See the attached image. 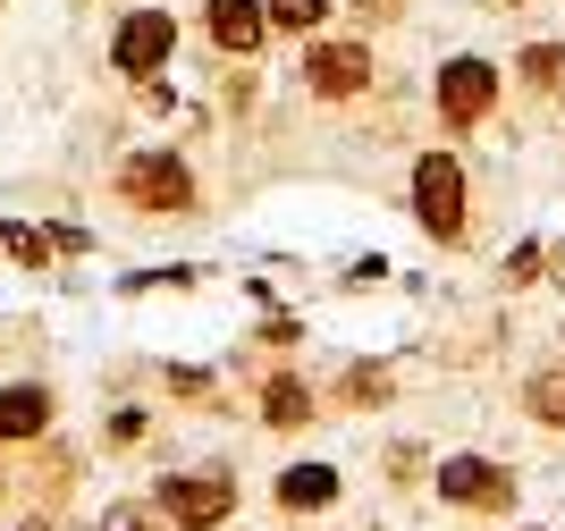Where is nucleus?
<instances>
[{"label": "nucleus", "mask_w": 565, "mask_h": 531, "mask_svg": "<svg viewBox=\"0 0 565 531\" xmlns=\"http://www.w3.org/2000/svg\"><path fill=\"white\" fill-rule=\"evenodd\" d=\"M51 431V389L18 380V389H0V439H43Z\"/></svg>", "instance_id": "9"}, {"label": "nucleus", "mask_w": 565, "mask_h": 531, "mask_svg": "<svg viewBox=\"0 0 565 531\" xmlns=\"http://www.w3.org/2000/svg\"><path fill=\"white\" fill-rule=\"evenodd\" d=\"M161 514L178 531H212L220 514H236V489L220 472H194V481H161Z\"/></svg>", "instance_id": "6"}, {"label": "nucleus", "mask_w": 565, "mask_h": 531, "mask_svg": "<svg viewBox=\"0 0 565 531\" xmlns=\"http://www.w3.org/2000/svg\"><path fill=\"white\" fill-rule=\"evenodd\" d=\"M0 9H9V0H0Z\"/></svg>", "instance_id": "16"}, {"label": "nucleus", "mask_w": 565, "mask_h": 531, "mask_svg": "<svg viewBox=\"0 0 565 531\" xmlns=\"http://www.w3.org/2000/svg\"><path fill=\"white\" fill-rule=\"evenodd\" d=\"M262 414H270V422L287 431V422H305V414H312V396L296 389V380H270V396H262Z\"/></svg>", "instance_id": "13"}, {"label": "nucleus", "mask_w": 565, "mask_h": 531, "mask_svg": "<svg viewBox=\"0 0 565 531\" xmlns=\"http://www.w3.org/2000/svg\"><path fill=\"white\" fill-rule=\"evenodd\" d=\"M203 25H212V43L236 51V60H254L270 18H262V0H203Z\"/></svg>", "instance_id": "8"}, {"label": "nucleus", "mask_w": 565, "mask_h": 531, "mask_svg": "<svg viewBox=\"0 0 565 531\" xmlns=\"http://www.w3.org/2000/svg\"><path fill=\"white\" fill-rule=\"evenodd\" d=\"M439 110H448V127H481L498 110V68L490 60H448L439 68Z\"/></svg>", "instance_id": "4"}, {"label": "nucleus", "mask_w": 565, "mask_h": 531, "mask_svg": "<svg viewBox=\"0 0 565 531\" xmlns=\"http://www.w3.org/2000/svg\"><path fill=\"white\" fill-rule=\"evenodd\" d=\"M279 498H287V507H330V498H338V472H321V464H296V472L279 481Z\"/></svg>", "instance_id": "10"}, {"label": "nucleus", "mask_w": 565, "mask_h": 531, "mask_svg": "<svg viewBox=\"0 0 565 531\" xmlns=\"http://www.w3.org/2000/svg\"><path fill=\"white\" fill-rule=\"evenodd\" d=\"M118 203H136V211H186L194 203V178L178 152H136V161L118 169Z\"/></svg>", "instance_id": "3"}, {"label": "nucleus", "mask_w": 565, "mask_h": 531, "mask_svg": "<svg viewBox=\"0 0 565 531\" xmlns=\"http://www.w3.org/2000/svg\"><path fill=\"white\" fill-rule=\"evenodd\" d=\"M439 498H456V507H507L515 481H507L498 464H481V456H448L439 464Z\"/></svg>", "instance_id": "7"}, {"label": "nucleus", "mask_w": 565, "mask_h": 531, "mask_svg": "<svg viewBox=\"0 0 565 531\" xmlns=\"http://www.w3.org/2000/svg\"><path fill=\"white\" fill-rule=\"evenodd\" d=\"M169 51H178V18H169V9H127L118 34H110V68L152 85V76L169 68Z\"/></svg>", "instance_id": "1"}, {"label": "nucleus", "mask_w": 565, "mask_h": 531, "mask_svg": "<svg viewBox=\"0 0 565 531\" xmlns=\"http://www.w3.org/2000/svg\"><path fill=\"white\" fill-rule=\"evenodd\" d=\"M414 220H423L439 245L465 236V169H456L448 152H430V161L414 169Z\"/></svg>", "instance_id": "2"}, {"label": "nucleus", "mask_w": 565, "mask_h": 531, "mask_svg": "<svg viewBox=\"0 0 565 531\" xmlns=\"http://www.w3.org/2000/svg\"><path fill=\"white\" fill-rule=\"evenodd\" d=\"M523 396H532V414H541V422H557V431H565V371H541Z\"/></svg>", "instance_id": "14"}, {"label": "nucleus", "mask_w": 565, "mask_h": 531, "mask_svg": "<svg viewBox=\"0 0 565 531\" xmlns=\"http://www.w3.org/2000/svg\"><path fill=\"white\" fill-rule=\"evenodd\" d=\"M305 85L321 102H347V93L372 85V43H312L305 51Z\"/></svg>", "instance_id": "5"}, {"label": "nucleus", "mask_w": 565, "mask_h": 531, "mask_svg": "<svg viewBox=\"0 0 565 531\" xmlns=\"http://www.w3.org/2000/svg\"><path fill=\"white\" fill-rule=\"evenodd\" d=\"M0 254L43 270V262H51V229H18V220H0Z\"/></svg>", "instance_id": "11"}, {"label": "nucleus", "mask_w": 565, "mask_h": 531, "mask_svg": "<svg viewBox=\"0 0 565 531\" xmlns=\"http://www.w3.org/2000/svg\"><path fill=\"white\" fill-rule=\"evenodd\" d=\"M523 76H532L541 93H548V85H565V51H557V43H532V51H523Z\"/></svg>", "instance_id": "15"}, {"label": "nucleus", "mask_w": 565, "mask_h": 531, "mask_svg": "<svg viewBox=\"0 0 565 531\" xmlns=\"http://www.w3.org/2000/svg\"><path fill=\"white\" fill-rule=\"evenodd\" d=\"M262 18H270V25H287V34H312V25L330 18V0H270Z\"/></svg>", "instance_id": "12"}]
</instances>
